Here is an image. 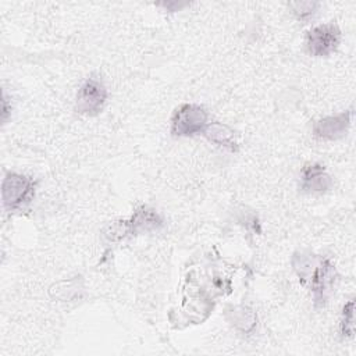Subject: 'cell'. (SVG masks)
Masks as SVG:
<instances>
[{
    "label": "cell",
    "mask_w": 356,
    "mask_h": 356,
    "mask_svg": "<svg viewBox=\"0 0 356 356\" xmlns=\"http://www.w3.org/2000/svg\"><path fill=\"white\" fill-rule=\"evenodd\" d=\"M36 184L31 177L7 172L1 184V202L7 211H15L25 207L35 195Z\"/></svg>",
    "instance_id": "3957f363"
},
{
    "label": "cell",
    "mask_w": 356,
    "mask_h": 356,
    "mask_svg": "<svg viewBox=\"0 0 356 356\" xmlns=\"http://www.w3.org/2000/svg\"><path fill=\"white\" fill-rule=\"evenodd\" d=\"M353 310H355V302L353 299L349 300L342 310V318H341V334L343 337H353L355 332V324H353Z\"/></svg>",
    "instance_id": "7c38bea8"
},
{
    "label": "cell",
    "mask_w": 356,
    "mask_h": 356,
    "mask_svg": "<svg viewBox=\"0 0 356 356\" xmlns=\"http://www.w3.org/2000/svg\"><path fill=\"white\" fill-rule=\"evenodd\" d=\"M350 118L352 111H343L335 115L324 117L314 122L313 125V134L325 140H337L346 135L349 127H350Z\"/></svg>",
    "instance_id": "52a82bcc"
},
{
    "label": "cell",
    "mask_w": 356,
    "mask_h": 356,
    "mask_svg": "<svg viewBox=\"0 0 356 356\" xmlns=\"http://www.w3.org/2000/svg\"><path fill=\"white\" fill-rule=\"evenodd\" d=\"M107 100V89L102 79L92 75L78 89L75 110L79 114L96 115L99 114Z\"/></svg>",
    "instance_id": "5b68a950"
},
{
    "label": "cell",
    "mask_w": 356,
    "mask_h": 356,
    "mask_svg": "<svg viewBox=\"0 0 356 356\" xmlns=\"http://www.w3.org/2000/svg\"><path fill=\"white\" fill-rule=\"evenodd\" d=\"M292 14L303 21V19H309L310 17H313V14L316 13L317 7H318V3L316 1H292L288 4Z\"/></svg>",
    "instance_id": "30bf717a"
},
{
    "label": "cell",
    "mask_w": 356,
    "mask_h": 356,
    "mask_svg": "<svg viewBox=\"0 0 356 356\" xmlns=\"http://www.w3.org/2000/svg\"><path fill=\"white\" fill-rule=\"evenodd\" d=\"M300 188L305 192H325L332 186V179L324 165L318 163L306 164L300 174Z\"/></svg>",
    "instance_id": "ba28073f"
},
{
    "label": "cell",
    "mask_w": 356,
    "mask_h": 356,
    "mask_svg": "<svg viewBox=\"0 0 356 356\" xmlns=\"http://www.w3.org/2000/svg\"><path fill=\"white\" fill-rule=\"evenodd\" d=\"M209 114L204 107L193 103L181 104L171 118V134L174 136H192L204 131Z\"/></svg>",
    "instance_id": "277c9868"
},
{
    "label": "cell",
    "mask_w": 356,
    "mask_h": 356,
    "mask_svg": "<svg viewBox=\"0 0 356 356\" xmlns=\"http://www.w3.org/2000/svg\"><path fill=\"white\" fill-rule=\"evenodd\" d=\"M232 321L241 330L248 331L254 325L256 317H254V313L250 309L241 307V309H235L232 312Z\"/></svg>",
    "instance_id": "8fae6325"
},
{
    "label": "cell",
    "mask_w": 356,
    "mask_h": 356,
    "mask_svg": "<svg viewBox=\"0 0 356 356\" xmlns=\"http://www.w3.org/2000/svg\"><path fill=\"white\" fill-rule=\"evenodd\" d=\"M341 43V31L334 24L317 25L306 33V49L314 57H325Z\"/></svg>",
    "instance_id": "8992f818"
},
{
    "label": "cell",
    "mask_w": 356,
    "mask_h": 356,
    "mask_svg": "<svg viewBox=\"0 0 356 356\" xmlns=\"http://www.w3.org/2000/svg\"><path fill=\"white\" fill-rule=\"evenodd\" d=\"M203 135L213 143L225 146L231 150H236V142L234 139V131L222 122H209L203 131Z\"/></svg>",
    "instance_id": "9c48e42d"
},
{
    "label": "cell",
    "mask_w": 356,
    "mask_h": 356,
    "mask_svg": "<svg viewBox=\"0 0 356 356\" xmlns=\"http://www.w3.org/2000/svg\"><path fill=\"white\" fill-rule=\"evenodd\" d=\"M7 114H8L7 99H6V95H3V111H1V115H3V121H6V120H7Z\"/></svg>",
    "instance_id": "4fadbf2b"
},
{
    "label": "cell",
    "mask_w": 356,
    "mask_h": 356,
    "mask_svg": "<svg viewBox=\"0 0 356 356\" xmlns=\"http://www.w3.org/2000/svg\"><path fill=\"white\" fill-rule=\"evenodd\" d=\"M292 266L300 282L309 285L313 292L314 303L323 306L334 291L337 282V270L334 264L324 257L312 253H295Z\"/></svg>",
    "instance_id": "6da1fadb"
},
{
    "label": "cell",
    "mask_w": 356,
    "mask_h": 356,
    "mask_svg": "<svg viewBox=\"0 0 356 356\" xmlns=\"http://www.w3.org/2000/svg\"><path fill=\"white\" fill-rule=\"evenodd\" d=\"M161 227H163V218L153 209L142 206L135 210L131 220L118 221L108 225L104 235L110 241H117V239H122L127 235L156 231Z\"/></svg>",
    "instance_id": "7a4b0ae2"
}]
</instances>
